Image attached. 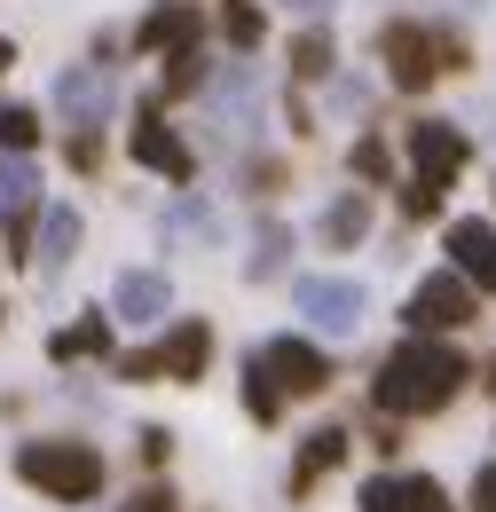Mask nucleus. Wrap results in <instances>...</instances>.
I'll return each mask as SVG.
<instances>
[{"mask_svg":"<svg viewBox=\"0 0 496 512\" xmlns=\"http://www.w3.org/2000/svg\"><path fill=\"white\" fill-rule=\"evenodd\" d=\"M465 379H473V363H465L457 347H434V339L410 331V347H394V355L378 363V410L426 418V410H441V402H457Z\"/></svg>","mask_w":496,"mask_h":512,"instance_id":"nucleus-1","label":"nucleus"},{"mask_svg":"<svg viewBox=\"0 0 496 512\" xmlns=\"http://www.w3.org/2000/svg\"><path fill=\"white\" fill-rule=\"evenodd\" d=\"M16 473H24L32 489H48L56 505H87V497L103 489V457L87 442H24L16 449Z\"/></svg>","mask_w":496,"mask_h":512,"instance_id":"nucleus-2","label":"nucleus"},{"mask_svg":"<svg viewBox=\"0 0 496 512\" xmlns=\"http://www.w3.org/2000/svg\"><path fill=\"white\" fill-rule=\"evenodd\" d=\"M111 103H119V79H111L103 56H95V64H71L56 79V111H63V119H79V127H103Z\"/></svg>","mask_w":496,"mask_h":512,"instance_id":"nucleus-3","label":"nucleus"},{"mask_svg":"<svg viewBox=\"0 0 496 512\" xmlns=\"http://www.w3.org/2000/svg\"><path fill=\"white\" fill-rule=\"evenodd\" d=\"M378 56H386V79H394V87H410V95L441 71V48H434V32H426V24H386V32H378Z\"/></svg>","mask_w":496,"mask_h":512,"instance_id":"nucleus-4","label":"nucleus"},{"mask_svg":"<svg viewBox=\"0 0 496 512\" xmlns=\"http://www.w3.org/2000/svg\"><path fill=\"white\" fill-rule=\"evenodd\" d=\"M292 308L315 316L323 331H355V323H363V284H355V276H300V284H292Z\"/></svg>","mask_w":496,"mask_h":512,"instance_id":"nucleus-5","label":"nucleus"},{"mask_svg":"<svg viewBox=\"0 0 496 512\" xmlns=\"http://www.w3.org/2000/svg\"><path fill=\"white\" fill-rule=\"evenodd\" d=\"M134 158H142L150 174H166L174 190H182L189 174H197V166H189V142L166 127V111H158V103H142V111H134Z\"/></svg>","mask_w":496,"mask_h":512,"instance_id":"nucleus-6","label":"nucleus"},{"mask_svg":"<svg viewBox=\"0 0 496 512\" xmlns=\"http://www.w3.org/2000/svg\"><path fill=\"white\" fill-rule=\"evenodd\" d=\"M465 158H473V142L449 127V119H418V127H410V174H426V182H441V190H449Z\"/></svg>","mask_w":496,"mask_h":512,"instance_id":"nucleus-7","label":"nucleus"},{"mask_svg":"<svg viewBox=\"0 0 496 512\" xmlns=\"http://www.w3.org/2000/svg\"><path fill=\"white\" fill-rule=\"evenodd\" d=\"M457 323H473V292H465V276H426V284L410 292V331L434 339V331H457Z\"/></svg>","mask_w":496,"mask_h":512,"instance_id":"nucleus-8","label":"nucleus"},{"mask_svg":"<svg viewBox=\"0 0 496 512\" xmlns=\"http://www.w3.org/2000/svg\"><path fill=\"white\" fill-rule=\"evenodd\" d=\"M260 371L276 379V394H323V386H331V363L315 355L308 339H276V347L260 355Z\"/></svg>","mask_w":496,"mask_h":512,"instance_id":"nucleus-9","label":"nucleus"},{"mask_svg":"<svg viewBox=\"0 0 496 512\" xmlns=\"http://www.w3.org/2000/svg\"><path fill=\"white\" fill-rule=\"evenodd\" d=\"M363 512H449V497H441V481H426V473H378L371 489H363Z\"/></svg>","mask_w":496,"mask_h":512,"instance_id":"nucleus-10","label":"nucleus"},{"mask_svg":"<svg viewBox=\"0 0 496 512\" xmlns=\"http://www.w3.org/2000/svg\"><path fill=\"white\" fill-rule=\"evenodd\" d=\"M134 48H142V56H174V48H197V8H189V0H158V8L134 24Z\"/></svg>","mask_w":496,"mask_h":512,"instance_id":"nucleus-11","label":"nucleus"},{"mask_svg":"<svg viewBox=\"0 0 496 512\" xmlns=\"http://www.w3.org/2000/svg\"><path fill=\"white\" fill-rule=\"evenodd\" d=\"M205 363H213V331H205V323H182V331L158 347V371H166V379H182V386L205 379Z\"/></svg>","mask_w":496,"mask_h":512,"instance_id":"nucleus-12","label":"nucleus"},{"mask_svg":"<svg viewBox=\"0 0 496 512\" xmlns=\"http://www.w3.org/2000/svg\"><path fill=\"white\" fill-rule=\"evenodd\" d=\"M166 300H174L166 276H158V268H134V276H119V300H111V308H119L126 323H166Z\"/></svg>","mask_w":496,"mask_h":512,"instance_id":"nucleus-13","label":"nucleus"},{"mask_svg":"<svg viewBox=\"0 0 496 512\" xmlns=\"http://www.w3.org/2000/svg\"><path fill=\"white\" fill-rule=\"evenodd\" d=\"M339 457H347V434H339V426H323V434H308V449H300V465H292V497H308V489L323 481V473H331V465H339Z\"/></svg>","mask_w":496,"mask_h":512,"instance_id":"nucleus-14","label":"nucleus"},{"mask_svg":"<svg viewBox=\"0 0 496 512\" xmlns=\"http://www.w3.org/2000/svg\"><path fill=\"white\" fill-rule=\"evenodd\" d=\"M489 221H449V260H457V276H473L481 260H489Z\"/></svg>","mask_w":496,"mask_h":512,"instance_id":"nucleus-15","label":"nucleus"},{"mask_svg":"<svg viewBox=\"0 0 496 512\" xmlns=\"http://www.w3.org/2000/svg\"><path fill=\"white\" fill-rule=\"evenodd\" d=\"M79 355H111V323H103V316L56 331V363H79Z\"/></svg>","mask_w":496,"mask_h":512,"instance_id":"nucleus-16","label":"nucleus"},{"mask_svg":"<svg viewBox=\"0 0 496 512\" xmlns=\"http://www.w3.org/2000/svg\"><path fill=\"white\" fill-rule=\"evenodd\" d=\"M323 237H331V245H363V237H371V205H363V197H339V205L323 213Z\"/></svg>","mask_w":496,"mask_h":512,"instance_id":"nucleus-17","label":"nucleus"},{"mask_svg":"<svg viewBox=\"0 0 496 512\" xmlns=\"http://www.w3.org/2000/svg\"><path fill=\"white\" fill-rule=\"evenodd\" d=\"M40 245H48V268H63V260L79 253V213H71V205H56V213H48V221H40Z\"/></svg>","mask_w":496,"mask_h":512,"instance_id":"nucleus-18","label":"nucleus"},{"mask_svg":"<svg viewBox=\"0 0 496 512\" xmlns=\"http://www.w3.org/2000/svg\"><path fill=\"white\" fill-rule=\"evenodd\" d=\"M221 32H229V48L245 56V48H260V32H268V16H260L252 0H221Z\"/></svg>","mask_w":496,"mask_h":512,"instance_id":"nucleus-19","label":"nucleus"},{"mask_svg":"<svg viewBox=\"0 0 496 512\" xmlns=\"http://www.w3.org/2000/svg\"><path fill=\"white\" fill-rule=\"evenodd\" d=\"M292 79H331V32H300L292 40Z\"/></svg>","mask_w":496,"mask_h":512,"instance_id":"nucleus-20","label":"nucleus"},{"mask_svg":"<svg viewBox=\"0 0 496 512\" xmlns=\"http://www.w3.org/2000/svg\"><path fill=\"white\" fill-rule=\"evenodd\" d=\"M32 142H40V111H24V103H0V150H16V158H24Z\"/></svg>","mask_w":496,"mask_h":512,"instance_id":"nucleus-21","label":"nucleus"},{"mask_svg":"<svg viewBox=\"0 0 496 512\" xmlns=\"http://www.w3.org/2000/svg\"><path fill=\"white\" fill-rule=\"evenodd\" d=\"M205 56H197V48H174V56H166V95H197V87H205Z\"/></svg>","mask_w":496,"mask_h":512,"instance_id":"nucleus-22","label":"nucleus"},{"mask_svg":"<svg viewBox=\"0 0 496 512\" xmlns=\"http://www.w3.org/2000/svg\"><path fill=\"white\" fill-rule=\"evenodd\" d=\"M284 253H292V229H284V221H260V245H252V276H276V268H284Z\"/></svg>","mask_w":496,"mask_h":512,"instance_id":"nucleus-23","label":"nucleus"},{"mask_svg":"<svg viewBox=\"0 0 496 512\" xmlns=\"http://www.w3.org/2000/svg\"><path fill=\"white\" fill-rule=\"evenodd\" d=\"M276 402H284V394H276V379H268V371H260V355H252V371H245V410L268 426V418H276Z\"/></svg>","mask_w":496,"mask_h":512,"instance_id":"nucleus-24","label":"nucleus"},{"mask_svg":"<svg viewBox=\"0 0 496 512\" xmlns=\"http://www.w3.org/2000/svg\"><path fill=\"white\" fill-rule=\"evenodd\" d=\"M441 197H449L441 182H426V174H410V182H402V213H410V221H434V213H441Z\"/></svg>","mask_w":496,"mask_h":512,"instance_id":"nucleus-25","label":"nucleus"},{"mask_svg":"<svg viewBox=\"0 0 496 512\" xmlns=\"http://www.w3.org/2000/svg\"><path fill=\"white\" fill-rule=\"evenodd\" d=\"M355 174H363V182H386V174H394V150H386L378 134H363V142H355Z\"/></svg>","mask_w":496,"mask_h":512,"instance_id":"nucleus-26","label":"nucleus"},{"mask_svg":"<svg viewBox=\"0 0 496 512\" xmlns=\"http://www.w3.org/2000/svg\"><path fill=\"white\" fill-rule=\"evenodd\" d=\"M32 197V166L24 158H0V205H24Z\"/></svg>","mask_w":496,"mask_h":512,"instance_id":"nucleus-27","label":"nucleus"},{"mask_svg":"<svg viewBox=\"0 0 496 512\" xmlns=\"http://www.w3.org/2000/svg\"><path fill=\"white\" fill-rule=\"evenodd\" d=\"M71 166H79V174H95V166H103V142H95L87 127L71 134Z\"/></svg>","mask_w":496,"mask_h":512,"instance_id":"nucleus-28","label":"nucleus"},{"mask_svg":"<svg viewBox=\"0 0 496 512\" xmlns=\"http://www.w3.org/2000/svg\"><path fill=\"white\" fill-rule=\"evenodd\" d=\"M284 190V166H276V158H260V166H252V197H276Z\"/></svg>","mask_w":496,"mask_h":512,"instance_id":"nucleus-29","label":"nucleus"},{"mask_svg":"<svg viewBox=\"0 0 496 512\" xmlns=\"http://www.w3.org/2000/svg\"><path fill=\"white\" fill-rule=\"evenodd\" d=\"M119 371H126V379H158V347H142V355H126Z\"/></svg>","mask_w":496,"mask_h":512,"instance_id":"nucleus-30","label":"nucleus"},{"mask_svg":"<svg viewBox=\"0 0 496 512\" xmlns=\"http://www.w3.org/2000/svg\"><path fill=\"white\" fill-rule=\"evenodd\" d=\"M166 449H174V434H166V426H150V434H142V457H150V465H166Z\"/></svg>","mask_w":496,"mask_h":512,"instance_id":"nucleus-31","label":"nucleus"},{"mask_svg":"<svg viewBox=\"0 0 496 512\" xmlns=\"http://www.w3.org/2000/svg\"><path fill=\"white\" fill-rule=\"evenodd\" d=\"M473 512H496V465L481 473V481H473Z\"/></svg>","mask_w":496,"mask_h":512,"instance_id":"nucleus-32","label":"nucleus"},{"mask_svg":"<svg viewBox=\"0 0 496 512\" xmlns=\"http://www.w3.org/2000/svg\"><path fill=\"white\" fill-rule=\"evenodd\" d=\"M126 512H174V497H166V489H142V497H134Z\"/></svg>","mask_w":496,"mask_h":512,"instance_id":"nucleus-33","label":"nucleus"},{"mask_svg":"<svg viewBox=\"0 0 496 512\" xmlns=\"http://www.w3.org/2000/svg\"><path fill=\"white\" fill-rule=\"evenodd\" d=\"M473 276H481V292H496V237H489V260H481Z\"/></svg>","mask_w":496,"mask_h":512,"instance_id":"nucleus-34","label":"nucleus"},{"mask_svg":"<svg viewBox=\"0 0 496 512\" xmlns=\"http://www.w3.org/2000/svg\"><path fill=\"white\" fill-rule=\"evenodd\" d=\"M8 64H16V48H8V40H0V79H8Z\"/></svg>","mask_w":496,"mask_h":512,"instance_id":"nucleus-35","label":"nucleus"},{"mask_svg":"<svg viewBox=\"0 0 496 512\" xmlns=\"http://www.w3.org/2000/svg\"><path fill=\"white\" fill-rule=\"evenodd\" d=\"M292 8H308V16H323V8H331V0H292Z\"/></svg>","mask_w":496,"mask_h":512,"instance_id":"nucleus-36","label":"nucleus"}]
</instances>
